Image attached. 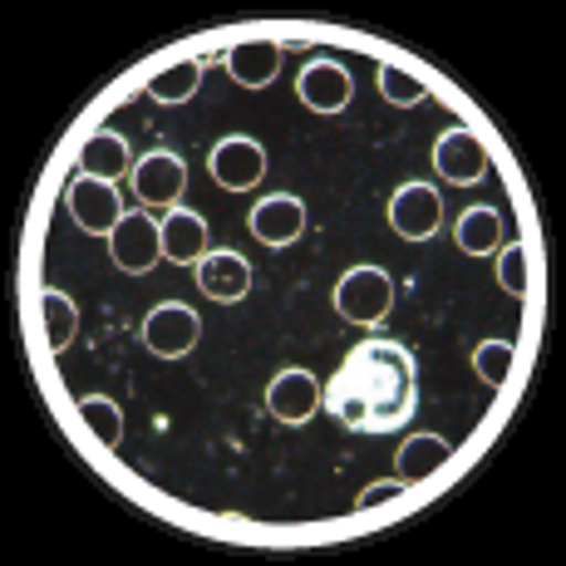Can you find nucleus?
I'll return each mask as SVG.
<instances>
[{
	"instance_id": "18",
	"label": "nucleus",
	"mask_w": 566,
	"mask_h": 566,
	"mask_svg": "<svg viewBox=\"0 0 566 566\" xmlns=\"http://www.w3.org/2000/svg\"><path fill=\"white\" fill-rule=\"evenodd\" d=\"M80 172H84V178H104V182L128 178V172H134V163H128V144L114 134V128L94 134L90 144L80 148Z\"/></svg>"
},
{
	"instance_id": "11",
	"label": "nucleus",
	"mask_w": 566,
	"mask_h": 566,
	"mask_svg": "<svg viewBox=\"0 0 566 566\" xmlns=\"http://www.w3.org/2000/svg\"><path fill=\"white\" fill-rule=\"evenodd\" d=\"M306 232V202L296 192H271L252 207V237L261 247H291L296 237Z\"/></svg>"
},
{
	"instance_id": "5",
	"label": "nucleus",
	"mask_w": 566,
	"mask_h": 566,
	"mask_svg": "<svg viewBox=\"0 0 566 566\" xmlns=\"http://www.w3.org/2000/svg\"><path fill=\"white\" fill-rule=\"evenodd\" d=\"M207 168H212V182L227 192H247L266 178V148L247 134H227L222 144H212L207 154Z\"/></svg>"
},
{
	"instance_id": "17",
	"label": "nucleus",
	"mask_w": 566,
	"mask_h": 566,
	"mask_svg": "<svg viewBox=\"0 0 566 566\" xmlns=\"http://www.w3.org/2000/svg\"><path fill=\"white\" fill-rule=\"evenodd\" d=\"M449 463V439H439V433H413V439L399 443L395 453V468H399V483H429L439 468Z\"/></svg>"
},
{
	"instance_id": "12",
	"label": "nucleus",
	"mask_w": 566,
	"mask_h": 566,
	"mask_svg": "<svg viewBox=\"0 0 566 566\" xmlns=\"http://www.w3.org/2000/svg\"><path fill=\"white\" fill-rule=\"evenodd\" d=\"M321 379L311 375V369H281L276 379L266 385V409L276 413L281 423H306L315 419V409H321Z\"/></svg>"
},
{
	"instance_id": "24",
	"label": "nucleus",
	"mask_w": 566,
	"mask_h": 566,
	"mask_svg": "<svg viewBox=\"0 0 566 566\" xmlns=\"http://www.w3.org/2000/svg\"><path fill=\"white\" fill-rule=\"evenodd\" d=\"M379 94H385L389 104H405V108H413V104H423L429 99V90H423L413 74H405L399 64H379Z\"/></svg>"
},
{
	"instance_id": "7",
	"label": "nucleus",
	"mask_w": 566,
	"mask_h": 566,
	"mask_svg": "<svg viewBox=\"0 0 566 566\" xmlns=\"http://www.w3.org/2000/svg\"><path fill=\"white\" fill-rule=\"evenodd\" d=\"M389 227H395L405 242H429L443 227V198L433 182H405V188L389 198Z\"/></svg>"
},
{
	"instance_id": "13",
	"label": "nucleus",
	"mask_w": 566,
	"mask_h": 566,
	"mask_svg": "<svg viewBox=\"0 0 566 566\" xmlns=\"http://www.w3.org/2000/svg\"><path fill=\"white\" fill-rule=\"evenodd\" d=\"M198 291L207 301H222V306H232V301H247V291H252V266H247L242 252H207L198 266Z\"/></svg>"
},
{
	"instance_id": "16",
	"label": "nucleus",
	"mask_w": 566,
	"mask_h": 566,
	"mask_svg": "<svg viewBox=\"0 0 566 566\" xmlns=\"http://www.w3.org/2000/svg\"><path fill=\"white\" fill-rule=\"evenodd\" d=\"M453 242L468 256H493L503 247V217H497V207H483V202L463 207V217L453 222Z\"/></svg>"
},
{
	"instance_id": "1",
	"label": "nucleus",
	"mask_w": 566,
	"mask_h": 566,
	"mask_svg": "<svg viewBox=\"0 0 566 566\" xmlns=\"http://www.w3.org/2000/svg\"><path fill=\"white\" fill-rule=\"evenodd\" d=\"M325 409L360 433H389L413 413V355L395 340H365L325 385Z\"/></svg>"
},
{
	"instance_id": "6",
	"label": "nucleus",
	"mask_w": 566,
	"mask_h": 566,
	"mask_svg": "<svg viewBox=\"0 0 566 566\" xmlns=\"http://www.w3.org/2000/svg\"><path fill=\"white\" fill-rule=\"evenodd\" d=\"M198 335H202L198 311L182 306V301H168V306H154L144 315V345L158 360H182L198 345Z\"/></svg>"
},
{
	"instance_id": "8",
	"label": "nucleus",
	"mask_w": 566,
	"mask_h": 566,
	"mask_svg": "<svg viewBox=\"0 0 566 566\" xmlns=\"http://www.w3.org/2000/svg\"><path fill=\"white\" fill-rule=\"evenodd\" d=\"M433 172L453 188H473L488 178V148L473 128H449V134L433 144Z\"/></svg>"
},
{
	"instance_id": "19",
	"label": "nucleus",
	"mask_w": 566,
	"mask_h": 566,
	"mask_svg": "<svg viewBox=\"0 0 566 566\" xmlns=\"http://www.w3.org/2000/svg\"><path fill=\"white\" fill-rule=\"evenodd\" d=\"M202 74H207L202 60H178V64H168V70H158L154 80H148V94H154L158 104H188L192 94L202 90Z\"/></svg>"
},
{
	"instance_id": "23",
	"label": "nucleus",
	"mask_w": 566,
	"mask_h": 566,
	"mask_svg": "<svg viewBox=\"0 0 566 566\" xmlns=\"http://www.w3.org/2000/svg\"><path fill=\"white\" fill-rule=\"evenodd\" d=\"M497 286L507 291V296H527L532 286V261H527V247H503L497 252Z\"/></svg>"
},
{
	"instance_id": "3",
	"label": "nucleus",
	"mask_w": 566,
	"mask_h": 566,
	"mask_svg": "<svg viewBox=\"0 0 566 566\" xmlns=\"http://www.w3.org/2000/svg\"><path fill=\"white\" fill-rule=\"evenodd\" d=\"M108 242V256H114L118 271L128 276H144L163 261V227L154 212H124V222L104 237Z\"/></svg>"
},
{
	"instance_id": "22",
	"label": "nucleus",
	"mask_w": 566,
	"mask_h": 566,
	"mask_svg": "<svg viewBox=\"0 0 566 566\" xmlns=\"http://www.w3.org/2000/svg\"><path fill=\"white\" fill-rule=\"evenodd\" d=\"M513 365H517V345L513 340H483L473 350L478 379H483V385H493V389H503L507 379H513Z\"/></svg>"
},
{
	"instance_id": "10",
	"label": "nucleus",
	"mask_w": 566,
	"mask_h": 566,
	"mask_svg": "<svg viewBox=\"0 0 566 566\" xmlns=\"http://www.w3.org/2000/svg\"><path fill=\"white\" fill-rule=\"evenodd\" d=\"M296 94H301V104H306L311 114H340V108L355 99V80H350L345 64L311 60L306 70H301V80H296Z\"/></svg>"
},
{
	"instance_id": "4",
	"label": "nucleus",
	"mask_w": 566,
	"mask_h": 566,
	"mask_svg": "<svg viewBox=\"0 0 566 566\" xmlns=\"http://www.w3.org/2000/svg\"><path fill=\"white\" fill-rule=\"evenodd\" d=\"M128 182H134V198L144 202V207L172 212V207L182 202V188H188V168H182L178 154H168V148H154V154H144V158L134 163Z\"/></svg>"
},
{
	"instance_id": "15",
	"label": "nucleus",
	"mask_w": 566,
	"mask_h": 566,
	"mask_svg": "<svg viewBox=\"0 0 566 566\" xmlns=\"http://www.w3.org/2000/svg\"><path fill=\"white\" fill-rule=\"evenodd\" d=\"M227 74L242 90H266L281 74V45L276 40H242V45L227 50Z\"/></svg>"
},
{
	"instance_id": "14",
	"label": "nucleus",
	"mask_w": 566,
	"mask_h": 566,
	"mask_svg": "<svg viewBox=\"0 0 566 566\" xmlns=\"http://www.w3.org/2000/svg\"><path fill=\"white\" fill-rule=\"evenodd\" d=\"M158 227H163V256H168L172 266H198L207 256V222L198 212L172 207V212L158 217Z\"/></svg>"
},
{
	"instance_id": "2",
	"label": "nucleus",
	"mask_w": 566,
	"mask_h": 566,
	"mask_svg": "<svg viewBox=\"0 0 566 566\" xmlns=\"http://www.w3.org/2000/svg\"><path fill=\"white\" fill-rule=\"evenodd\" d=\"M395 306V281L385 266H350L335 281V311L350 325H379Z\"/></svg>"
},
{
	"instance_id": "20",
	"label": "nucleus",
	"mask_w": 566,
	"mask_h": 566,
	"mask_svg": "<svg viewBox=\"0 0 566 566\" xmlns=\"http://www.w3.org/2000/svg\"><path fill=\"white\" fill-rule=\"evenodd\" d=\"M40 321H45V345H50V355L70 350L74 331H80V311H74V301L64 296V291H45V296H40Z\"/></svg>"
},
{
	"instance_id": "21",
	"label": "nucleus",
	"mask_w": 566,
	"mask_h": 566,
	"mask_svg": "<svg viewBox=\"0 0 566 566\" xmlns=\"http://www.w3.org/2000/svg\"><path fill=\"white\" fill-rule=\"evenodd\" d=\"M80 419H84V429L104 443V449H118V443H124V409H118L108 395H84L80 399Z\"/></svg>"
},
{
	"instance_id": "25",
	"label": "nucleus",
	"mask_w": 566,
	"mask_h": 566,
	"mask_svg": "<svg viewBox=\"0 0 566 566\" xmlns=\"http://www.w3.org/2000/svg\"><path fill=\"white\" fill-rule=\"evenodd\" d=\"M395 497H405V483H369L360 497H355V513H369V507H385V503H395Z\"/></svg>"
},
{
	"instance_id": "9",
	"label": "nucleus",
	"mask_w": 566,
	"mask_h": 566,
	"mask_svg": "<svg viewBox=\"0 0 566 566\" xmlns=\"http://www.w3.org/2000/svg\"><path fill=\"white\" fill-rule=\"evenodd\" d=\"M70 212L90 237H108L118 222H124V198H118L114 182L84 178L80 172V178L70 182Z\"/></svg>"
}]
</instances>
